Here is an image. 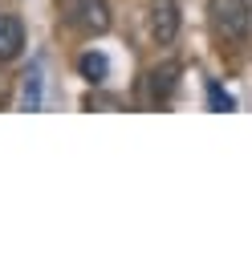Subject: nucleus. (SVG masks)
<instances>
[{"mask_svg": "<svg viewBox=\"0 0 252 256\" xmlns=\"http://www.w3.org/2000/svg\"><path fill=\"white\" fill-rule=\"evenodd\" d=\"M216 28L228 41H248L252 33V4L248 0H216Z\"/></svg>", "mask_w": 252, "mask_h": 256, "instance_id": "obj_2", "label": "nucleus"}, {"mask_svg": "<svg viewBox=\"0 0 252 256\" xmlns=\"http://www.w3.org/2000/svg\"><path fill=\"white\" fill-rule=\"evenodd\" d=\"M208 102H212V110H232V106H236V98H232V94H224L216 82L208 86Z\"/></svg>", "mask_w": 252, "mask_h": 256, "instance_id": "obj_8", "label": "nucleus"}, {"mask_svg": "<svg viewBox=\"0 0 252 256\" xmlns=\"http://www.w3.org/2000/svg\"><path fill=\"white\" fill-rule=\"evenodd\" d=\"M66 20H70V28H78V33H86V37H102L114 24V12H110L106 0H74V8L66 12Z\"/></svg>", "mask_w": 252, "mask_h": 256, "instance_id": "obj_1", "label": "nucleus"}, {"mask_svg": "<svg viewBox=\"0 0 252 256\" xmlns=\"http://www.w3.org/2000/svg\"><path fill=\"white\" fill-rule=\"evenodd\" d=\"M20 106L24 110H41V70L33 66L24 74V82H20Z\"/></svg>", "mask_w": 252, "mask_h": 256, "instance_id": "obj_7", "label": "nucleus"}, {"mask_svg": "<svg viewBox=\"0 0 252 256\" xmlns=\"http://www.w3.org/2000/svg\"><path fill=\"white\" fill-rule=\"evenodd\" d=\"M8 102H12V82H8L4 74H0V110H4Z\"/></svg>", "mask_w": 252, "mask_h": 256, "instance_id": "obj_9", "label": "nucleus"}, {"mask_svg": "<svg viewBox=\"0 0 252 256\" xmlns=\"http://www.w3.org/2000/svg\"><path fill=\"white\" fill-rule=\"evenodd\" d=\"M175 86H179V66H175V61H167V66H159V70H150V78H146L150 102H167L171 94H175Z\"/></svg>", "mask_w": 252, "mask_h": 256, "instance_id": "obj_5", "label": "nucleus"}, {"mask_svg": "<svg viewBox=\"0 0 252 256\" xmlns=\"http://www.w3.org/2000/svg\"><path fill=\"white\" fill-rule=\"evenodd\" d=\"M24 53V24L12 12H0V61H16Z\"/></svg>", "mask_w": 252, "mask_h": 256, "instance_id": "obj_4", "label": "nucleus"}, {"mask_svg": "<svg viewBox=\"0 0 252 256\" xmlns=\"http://www.w3.org/2000/svg\"><path fill=\"white\" fill-rule=\"evenodd\" d=\"M78 74H82L90 86H102V82H106V74H110L106 53H94V49H90V53H82V57H78Z\"/></svg>", "mask_w": 252, "mask_h": 256, "instance_id": "obj_6", "label": "nucleus"}, {"mask_svg": "<svg viewBox=\"0 0 252 256\" xmlns=\"http://www.w3.org/2000/svg\"><path fill=\"white\" fill-rule=\"evenodd\" d=\"M248 4H252V0H248Z\"/></svg>", "mask_w": 252, "mask_h": 256, "instance_id": "obj_10", "label": "nucleus"}, {"mask_svg": "<svg viewBox=\"0 0 252 256\" xmlns=\"http://www.w3.org/2000/svg\"><path fill=\"white\" fill-rule=\"evenodd\" d=\"M146 28H150L154 45H171L179 37V4H175V0H150Z\"/></svg>", "mask_w": 252, "mask_h": 256, "instance_id": "obj_3", "label": "nucleus"}]
</instances>
